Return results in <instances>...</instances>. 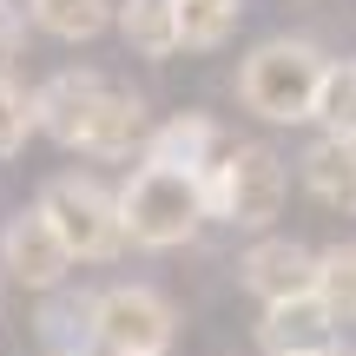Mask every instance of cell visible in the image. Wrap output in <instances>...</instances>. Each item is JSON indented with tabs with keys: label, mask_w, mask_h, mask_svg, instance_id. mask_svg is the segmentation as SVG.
Listing matches in <instances>:
<instances>
[{
	"label": "cell",
	"mask_w": 356,
	"mask_h": 356,
	"mask_svg": "<svg viewBox=\"0 0 356 356\" xmlns=\"http://www.w3.org/2000/svg\"><path fill=\"white\" fill-rule=\"evenodd\" d=\"M119 211H126V238L139 244V251H172V244H185L191 231L211 218V198H204L198 172H178V165L145 159V165L119 185Z\"/></svg>",
	"instance_id": "6da1fadb"
},
{
	"label": "cell",
	"mask_w": 356,
	"mask_h": 356,
	"mask_svg": "<svg viewBox=\"0 0 356 356\" xmlns=\"http://www.w3.org/2000/svg\"><path fill=\"white\" fill-rule=\"evenodd\" d=\"M323 73H330V60L310 40H264L238 66V99L270 126H304V119H317Z\"/></svg>",
	"instance_id": "7a4b0ae2"
},
{
	"label": "cell",
	"mask_w": 356,
	"mask_h": 356,
	"mask_svg": "<svg viewBox=\"0 0 356 356\" xmlns=\"http://www.w3.org/2000/svg\"><path fill=\"white\" fill-rule=\"evenodd\" d=\"M40 211L53 218V231L66 238V251L79 257V264H99V257H119L126 251V211H119V191H106L99 178H47V191H40Z\"/></svg>",
	"instance_id": "3957f363"
},
{
	"label": "cell",
	"mask_w": 356,
	"mask_h": 356,
	"mask_svg": "<svg viewBox=\"0 0 356 356\" xmlns=\"http://www.w3.org/2000/svg\"><path fill=\"white\" fill-rule=\"evenodd\" d=\"M284 191H291V172L270 145H231V159L218 172H204V198H211V218L238 231H264L277 225Z\"/></svg>",
	"instance_id": "277c9868"
},
{
	"label": "cell",
	"mask_w": 356,
	"mask_h": 356,
	"mask_svg": "<svg viewBox=\"0 0 356 356\" xmlns=\"http://www.w3.org/2000/svg\"><path fill=\"white\" fill-rule=\"evenodd\" d=\"M92 330H99L106 356H165L178 337V310L152 284H113L92 304Z\"/></svg>",
	"instance_id": "5b68a950"
},
{
	"label": "cell",
	"mask_w": 356,
	"mask_h": 356,
	"mask_svg": "<svg viewBox=\"0 0 356 356\" xmlns=\"http://www.w3.org/2000/svg\"><path fill=\"white\" fill-rule=\"evenodd\" d=\"M113 79L106 73H86V66H66V73H53L47 86L33 92L40 99V132H47L53 145H66V152H86L92 132H99L106 106H113Z\"/></svg>",
	"instance_id": "8992f818"
},
{
	"label": "cell",
	"mask_w": 356,
	"mask_h": 356,
	"mask_svg": "<svg viewBox=\"0 0 356 356\" xmlns=\"http://www.w3.org/2000/svg\"><path fill=\"white\" fill-rule=\"evenodd\" d=\"M79 257L66 251V238L53 231V218L40 211H20L7 231H0V270H7L13 284H26V291H60L66 270H73Z\"/></svg>",
	"instance_id": "52a82bcc"
},
{
	"label": "cell",
	"mask_w": 356,
	"mask_h": 356,
	"mask_svg": "<svg viewBox=\"0 0 356 356\" xmlns=\"http://www.w3.org/2000/svg\"><path fill=\"white\" fill-rule=\"evenodd\" d=\"M257 343H264V356H317L323 343H337V310L323 304L317 291L277 297V304H264Z\"/></svg>",
	"instance_id": "ba28073f"
},
{
	"label": "cell",
	"mask_w": 356,
	"mask_h": 356,
	"mask_svg": "<svg viewBox=\"0 0 356 356\" xmlns=\"http://www.w3.org/2000/svg\"><path fill=\"white\" fill-rule=\"evenodd\" d=\"M244 291L257 297V304H277V297H304L317 291V251L297 238H264L244 251Z\"/></svg>",
	"instance_id": "9c48e42d"
},
{
	"label": "cell",
	"mask_w": 356,
	"mask_h": 356,
	"mask_svg": "<svg viewBox=\"0 0 356 356\" xmlns=\"http://www.w3.org/2000/svg\"><path fill=\"white\" fill-rule=\"evenodd\" d=\"M145 159H159V165H178V172H218L231 159V139L218 132V119H204V113H178L165 119V126L145 139Z\"/></svg>",
	"instance_id": "30bf717a"
},
{
	"label": "cell",
	"mask_w": 356,
	"mask_h": 356,
	"mask_svg": "<svg viewBox=\"0 0 356 356\" xmlns=\"http://www.w3.org/2000/svg\"><path fill=\"white\" fill-rule=\"evenodd\" d=\"M304 185L317 204H330V211H356V139H343V132H323L317 145H310L304 159Z\"/></svg>",
	"instance_id": "8fae6325"
},
{
	"label": "cell",
	"mask_w": 356,
	"mask_h": 356,
	"mask_svg": "<svg viewBox=\"0 0 356 356\" xmlns=\"http://www.w3.org/2000/svg\"><path fill=\"white\" fill-rule=\"evenodd\" d=\"M113 26H119V40H126L139 60H172V53L185 47V33H178V7H172V0H119Z\"/></svg>",
	"instance_id": "7c38bea8"
},
{
	"label": "cell",
	"mask_w": 356,
	"mask_h": 356,
	"mask_svg": "<svg viewBox=\"0 0 356 356\" xmlns=\"http://www.w3.org/2000/svg\"><path fill=\"white\" fill-rule=\"evenodd\" d=\"M26 13H33L40 33L66 40V47H79V40H99L106 26H113L119 0H26Z\"/></svg>",
	"instance_id": "4fadbf2b"
},
{
	"label": "cell",
	"mask_w": 356,
	"mask_h": 356,
	"mask_svg": "<svg viewBox=\"0 0 356 356\" xmlns=\"http://www.w3.org/2000/svg\"><path fill=\"white\" fill-rule=\"evenodd\" d=\"M92 304H99V297H60V304H47V317H40L47 343L66 350V356H86V343H99V330H92Z\"/></svg>",
	"instance_id": "5bb4252c"
},
{
	"label": "cell",
	"mask_w": 356,
	"mask_h": 356,
	"mask_svg": "<svg viewBox=\"0 0 356 356\" xmlns=\"http://www.w3.org/2000/svg\"><path fill=\"white\" fill-rule=\"evenodd\" d=\"M317 297L337 310V323H356V244L317 251Z\"/></svg>",
	"instance_id": "9a60e30c"
},
{
	"label": "cell",
	"mask_w": 356,
	"mask_h": 356,
	"mask_svg": "<svg viewBox=\"0 0 356 356\" xmlns=\"http://www.w3.org/2000/svg\"><path fill=\"white\" fill-rule=\"evenodd\" d=\"M317 119H323V132L356 139V60H330L323 92H317Z\"/></svg>",
	"instance_id": "2e32d148"
},
{
	"label": "cell",
	"mask_w": 356,
	"mask_h": 356,
	"mask_svg": "<svg viewBox=\"0 0 356 356\" xmlns=\"http://www.w3.org/2000/svg\"><path fill=\"white\" fill-rule=\"evenodd\" d=\"M40 132V99L13 86V73H0V159H13Z\"/></svg>",
	"instance_id": "e0dca14e"
},
{
	"label": "cell",
	"mask_w": 356,
	"mask_h": 356,
	"mask_svg": "<svg viewBox=\"0 0 356 356\" xmlns=\"http://www.w3.org/2000/svg\"><path fill=\"white\" fill-rule=\"evenodd\" d=\"M26 53V20L13 7H0V73H13V60Z\"/></svg>",
	"instance_id": "ac0fdd59"
},
{
	"label": "cell",
	"mask_w": 356,
	"mask_h": 356,
	"mask_svg": "<svg viewBox=\"0 0 356 356\" xmlns=\"http://www.w3.org/2000/svg\"><path fill=\"white\" fill-rule=\"evenodd\" d=\"M317 356H356V350H343V343H323V350H317Z\"/></svg>",
	"instance_id": "d6986e66"
},
{
	"label": "cell",
	"mask_w": 356,
	"mask_h": 356,
	"mask_svg": "<svg viewBox=\"0 0 356 356\" xmlns=\"http://www.w3.org/2000/svg\"><path fill=\"white\" fill-rule=\"evenodd\" d=\"M204 7H238V13H244V0H204Z\"/></svg>",
	"instance_id": "ffe728a7"
},
{
	"label": "cell",
	"mask_w": 356,
	"mask_h": 356,
	"mask_svg": "<svg viewBox=\"0 0 356 356\" xmlns=\"http://www.w3.org/2000/svg\"><path fill=\"white\" fill-rule=\"evenodd\" d=\"M53 356H66V350H53Z\"/></svg>",
	"instance_id": "44dd1931"
},
{
	"label": "cell",
	"mask_w": 356,
	"mask_h": 356,
	"mask_svg": "<svg viewBox=\"0 0 356 356\" xmlns=\"http://www.w3.org/2000/svg\"><path fill=\"white\" fill-rule=\"evenodd\" d=\"M0 7H7V0H0Z\"/></svg>",
	"instance_id": "7402d4cb"
}]
</instances>
